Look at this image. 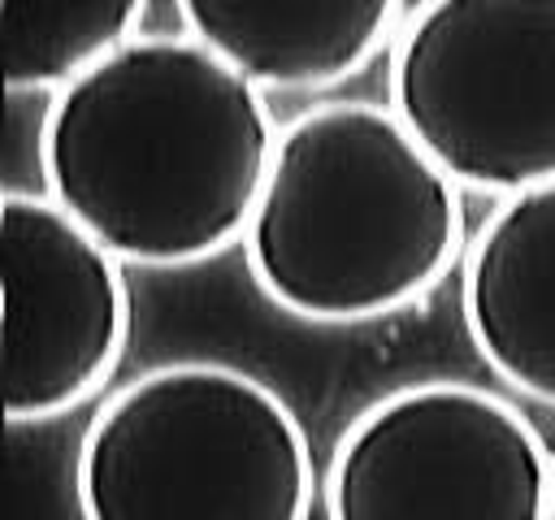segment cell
<instances>
[{
    "mask_svg": "<svg viewBox=\"0 0 555 520\" xmlns=\"http://www.w3.org/2000/svg\"><path fill=\"white\" fill-rule=\"evenodd\" d=\"M273 147L264 91L191 35H134L56 91L39 121L43 195L121 264L143 269L234 247Z\"/></svg>",
    "mask_w": 555,
    "mask_h": 520,
    "instance_id": "1",
    "label": "cell"
},
{
    "mask_svg": "<svg viewBox=\"0 0 555 520\" xmlns=\"http://www.w3.org/2000/svg\"><path fill=\"white\" fill-rule=\"evenodd\" d=\"M464 251L460 186L390 104L330 100L278 130L243 256L282 312L377 321L425 299Z\"/></svg>",
    "mask_w": 555,
    "mask_h": 520,
    "instance_id": "2",
    "label": "cell"
},
{
    "mask_svg": "<svg viewBox=\"0 0 555 520\" xmlns=\"http://www.w3.org/2000/svg\"><path fill=\"white\" fill-rule=\"evenodd\" d=\"M82 520H308L312 446L291 403L217 360L113 390L74 464Z\"/></svg>",
    "mask_w": 555,
    "mask_h": 520,
    "instance_id": "3",
    "label": "cell"
},
{
    "mask_svg": "<svg viewBox=\"0 0 555 520\" xmlns=\"http://www.w3.org/2000/svg\"><path fill=\"white\" fill-rule=\"evenodd\" d=\"M390 113L464 191L555 182V0H429L403 13Z\"/></svg>",
    "mask_w": 555,
    "mask_h": 520,
    "instance_id": "4",
    "label": "cell"
},
{
    "mask_svg": "<svg viewBox=\"0 0 555 520\" xmlns=\"http://www.w3.org/2000/svg\"><path fill=\"white\" fill-rule=\"evenodd\" d=\"M533 420L473 381H412L369 403L325 468L330 520H546Z\"/></svg>",
    "mask_w": 555,
    "mask_h": 520,
    "instance_id": "5",
    "label": "cell"
},
{
    "mask_svg": "<svg viewBox=\"0 0 555 520\" xmlns=\"http://www.w3.org/2000/svg\"><path fill=\"white\" fill-rule=\"evenodd\" d=\"M4 412L13 425L82 407L130 338V286L48 195L4 191Z\"/></svg>",
    "mask_w": 555,
    "mask_h": 520,
    "instance_id": "6",
    "label": "cell"
},
{
    "mask_svg": "<svg viewBox=\"0 0 555 520\" xmlns=\"http://www.w3.org/2000/svg\"><path fill=\"white\" fill-rule=\"evenodd\" d=\"M460 269L477 355L520 394L555 407V182L503 199Z\"/></svg>",
    "mask_w": 555,
    "mask_h": 520,
    "instance_id": "7",
    "label": "cell"
},
{
    "mask_svg": "<svg viewBox=\"0 0 555 520\" xmlns=\"http://www.w3.org/2000/svg\"><path fill=\"white\" fill-rule=\"evenodd\" d=\"M395 0H186L178 17L195 43L256 91H317L364 69L403 22Z\"/></svg>",
    "mask_w": 555,
    "mask_h": 520,
    "instance_id": "8",
    "label": "cell"
},
{
    "mask_svg": "<svg viewBox=\"0 0 555 520\" xmlns=\"http://www.w3.org/2000/svg\"><path fill=\"white\" fill-rule=\"evenodd\" d=\"M143 0H0L9 91H65L134 39Z\"/></svg>",
    "mask_w": 555,
    "mask_h": 520,
    "instance_id": "9",
    "label": "cell"
},
{
    "mask_svg": "<svg viewBox=\"0 0 555 520\" xmlns=\"http://www.w3.org/2000/svg\"><path fill=\"white\" fill-rule=\"evenodd\" d=\"M546 520H555V455H551V490H546Z\"/></svg>",
    "mask_w": 555,
    "mask_h": 520,
    "instance_id": "10",
    "label": "cell"
}]
</instances>
